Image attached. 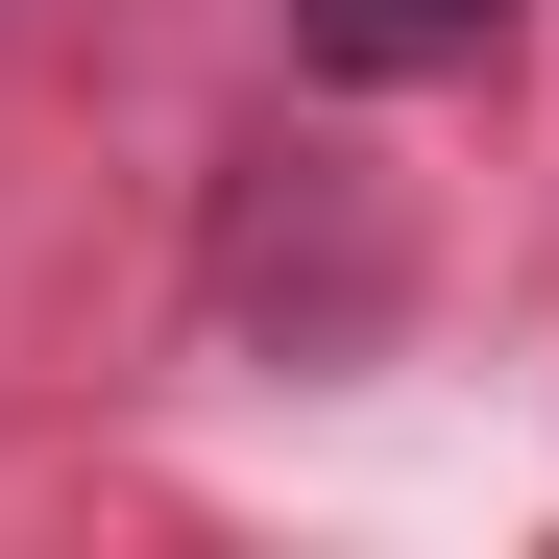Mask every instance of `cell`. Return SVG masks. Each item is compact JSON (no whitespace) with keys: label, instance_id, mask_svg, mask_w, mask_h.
I'll use <instances>...</instances> for the list:
<instances>
[{"label":"cell","instance_id":"6da1fadb","mask_svg":"<svg viewBox=\"0 0 559 559\" xmlns=\"http://www.w3.org/2000/svg\"><path fill=\"white\" fill-rule=\"evenodd\" d=\"M511 0H293V73L317 98H414V73H462Z\"/></svg>","mask_w":559,"mask_h":559}]
</instances>
